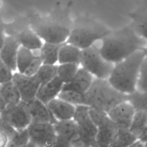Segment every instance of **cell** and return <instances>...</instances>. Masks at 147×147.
<instances>
[{"mask_svg": "<svg viewBox=\"0 0 147 147\" xmlns=\"http://www.w3.org/2000/svg\"><path fill=\"white\" fill-rule=\"evenodd\" d=\"M63 86L64 83L57 76L50 81L42 84L40 86L36 98L45 104H47L52 100L58 97L59 94L63 90Z\"/></svg>", "mask_w": 147, "mask_h": 147, "instance_id": "17", "label": "cell"}, {"mask_svg": "<svg viewBox=\"0 0 147 147\" xmlns=\"http://www.w3.org/2000/svg\"><path fill=\"white\" fill-rule=\"evenodd\" d=\"M12 35L17 37L21 46L31 50H40L43 45L42 39L32 28L25 27Z\"/></svg>", "mask_w": 147, "mask_h": 147, "instance_id": "19", "label": "cell"}, {"mask_svg": "<svg viewBox=\"0 0 147 147\" xmlns=\"http://www.w3.org/2000/svg\"><path fill=\"white\" fill-rule=\"evenodd\" d=\"M82 50L67 42L62 45L59 52L58 63H77L80 64Z\"/></svg>", "mask_w": 147, "mask_h": 147, "instance_id": "20", "label": "cell"}, {"mask_svg": "<svg viewBox=\"0 0 147 147\" xmlns=\"http://www.w3.org/2000/svg\"><path fill=\"white\" fill-rule=\"evenodd\" d=\"M132 27L139 36L147 41V9H139L129 14Z\"/></svg>", "mask_w": 147, "mask_h": 147, "instance_id": "22", "label": "cell"}, {"mask_svg": "<svg viewBox=\"0 0 147 147\" xmlns=\"http://www.w3.org/2000/svg\"><path fill=\"white\" fill-rule=\"evenodd\" d=\"M57 68L58 65H56L42 64L35 76L40 81V84H44L57 77Z\"/></svg>", "mask_w": 147, "mask_h": 147, "instance_id": "28", "label": "cell"}, {"mask_svg": "<svg viewBox=\"0 0 147 147\" xmlns=\"http://www.w3.org/2000/svg\"><path fill=\"white\" fill-rule=\"evenodd\" d=\"M144 53H145V55H146V57H147V46H146V47H145V48L144 49Z\"/></svg>", "mask_w": 147, "mask_h": 147, "instance_id": "39", "label": "cell"}, {"mask_svg": "<svg viewBox=\"0 0 147 147\" xmlns=\"http://www.w3.org/2000/svg\"><path fill=\"white\" fill-rule=\"evenodd\" d=\"M14 74L13 70L1 61L0 63V83L2 84V83L12 81Z\"/></svg>", "mask_w": 147, "mask_h": 147, "instance_id": "33", "label": "cell"}, {"mask_svg": "<svg viewBox=\"0 0 147 147\" xmlns=\"http://www.w3.org/2000/svg\"><path fill=\"white\" fill-rule=\"evenodd\" d=\"M50 147H76L72 142L63 139L60 136H57L55 142Z\"/></svg>", "mask_w": 147, "mask_h": 147, "instance_id": "36", "label": "cell"}, {"mask_svg": "<svg viewBox=\"0 0 147 147\" xmlns=\"http://www.w3.org/2000/svg\"><path fill=\"white\" fill-rule=\"evenodd\" d=\"M78 128V142L76 147H91L96 142L98 128L90 115V107L86 105L76 106L73 117Z\"/></svg>", "mask_w": 147, "mask_h": 147, "instance_id": "7", "label": "cell"}, {"mask_svg": "<svg viewBox=\"0 0 147 147\" xmlns=\"http://www.w3.org/2000/svg\"><path fill=\"white\" fill-rule=\"evenodd\" d=\"M27 103V109L32 119V122L50 123L55 124L57 121L47 104L37 98Z\"/></svg>", "mask_w": 147, "mask_h": 147, "instance_id": "14", "label": "cell"}, {"mask_svg": "<svg viewBox=\"0 0 147 147\" xmlns=\"http://www.w3.org/2000/svg\"><path fill=\"white\" fill-rule=\"evenodd\" d=\"M80 65L77 63L59 64L57 68V77L64 84L69 83L78 71Z\"/></svg>", "mask_w": 147, "mask_h": 147, "instance_id": "27", "label": "cell"}, {"mask_svg": "<svg viewBox=\"0 0 147 147\" xmlns=\"http://www.w3.org/2000/svg\"><path fill=\"white\" fill-rule=\"evenodd\" d=\"M139 140L129 129L119 128L114 142L112 147H129Z\"/></svg>", "mask_w": 147, "mask_h": 147, "instance_id": "25", "label": "cell"}, {"mask_svg": "<svg viewBox=\"0 0 147 147\" xmlns=\"http://www.w3.org/2000/svg\"><path fill=\"white\" fill-rule=\"evenodd\" d=\"M47 105L57 121L70 120L74 117L76 106L60 98L53 99Z\"/></svg>", "mask_w": 147, "mask_h": 147, "instance_id": "16", "label": "cell"}, {"mask_svg": "<svg viewBox=\"0 0 147 147\" xmlns=\"http://www.w3.org/2000/svg\"><path fill=\"white\" fill-rule=\"evenodd\" d=\"M0 129H1V133L7 135L9 139L16 133L17 129H14L10 123L7 122L6 121L3 120V119H0Z\"/></svg>", "mask_w": 147, "mask_h": 147, "instance_id": "35", "label": "cell"}, {"mask_svg": "<svg viewBox=\"0 0 147 147\" xmlns=\"http://www.w3.org/2000/svg\"><path fill=\"white\" fill-rule=\"evenodd\" d=\"M86 105L91 109L109 112L122 102L129 100V95L122 93L113 87L106 79L96 78L85 93Z\"/></svg>", "mask_w": 147, "mask_h": 147, "instance_id": "4", "label": "cell"}, {"mask_svg": "<svg viewBox=\"0 0 147 147\" xmlns=\"http://www.w3.org/2000/svg\"><path fill=\"white\" fill-rule=\"evenodd\" d=\"M30 142L27 129L17 130L16 133L9 139L5 147H23Z\"/></svg>", "mask_w": 147, "mask_h": 147, "instance_id": "30", "label": "cell"}, {"mask_svg": "<svg viewBox=\"0 0 147 147\" xmlns=\"http://www.w3.org/2000/svg\"><path fill=\"white\" fill-rule=\"evenodd\" d=\"M36 56L33 54L31 50L20 46L17 58V70L18 73L24 74L27 67L34 60Z\"/></svg>", "mask_w": 147, "mask_h": 147, "instance_id": "26", "label": "cell"}, {"mask_svg": "<svg viewBox=\"0 0 147 147\" xmlns=\"http://www.w3.org/2000/svg\"><path fill=\"white\" fill-rule=\"evenodd\" d=\"M12 81L20 91L22 101L28 103L36 98L41 84L35 76H30L15 73Z\"/></svg>", "mask_w": 147, "mask_h": 147, "instance_id": "11", "label": "cell"}, {"mask_svg": "<svg viewBox=\"0 0 147 147\" xmlns=\"http://www.w3.org/2000/svg\"><path fill=\"white\" fill-rule=\"evenodd\" d=\"M129 129L141 140L147 133V112L136 111Z\"/></svg>", "mask_w": 147, "mask_h": 147, "instance_id": "23", "label": "cell"}, {"mask_svg": "<svg viewBox=\"0 0 147 147\" xmlns=\"http://www.w3.org/2000/svg\"><path fill=\"white\" fill-rule=\"evenodd\" d=\"M0 99L4 100L7 103V106L17 104L22 101L20 91L13 81L1 84Z\"/></svg>", "mask_w": 147, "mask_h": 147, "instance_id": "21", "label": "cell"}, {"mask_svg": "<svg viewBox=\"0 0 147 147\" xmlns=\"http://www.w3.org/2000/svg\"><path fill=\"white\" fill-rule=\"evenodd\" d=\"M20 45L14 35L6 36L4 41L1 42L0 59L13 71L17 70V58Z\"/></svg>", "mask_w": 147, "mask_h": 147, "instance_id": "13", "label": "cell"}, {"mask_svg": "<svg viewBox=\"0 0 147 147\" xmlns=\"http://www.w3.org/2000/svg\"><path fill=\"white\" fill-rule=\"evenodd\" d=\"M93 76L84 69L80 67L75 77L69 83L64 84L63 90H70L86 93L93 83Z\"/></svg>", "mask_w": 147, "mask_h": 147, "instance_id": "15", "label": "cell"}, {"mask_svg": "<svg viewBox=\"0 0 147 147\" xmlns=\"http://www.w3.org/2000/svg\"><path fill=\"white\" fill-rule=\"evenodd\" d=\"M31 24L42 40L53 44L66 42L73 27L67 11H57L48 17L33 18Z\"/></svg>", "mask_w": 147, "mask_h": 147, "instance_id": "3", "label": "cell"}, {"mask_svg": "<svg viewBox=\"0 0 147 147\" xmlns=\"http://www.w3.org/2000/svg\"><path fill=\"white\" fill-rule=\"evenodd\" d=\"M135 113L136 110L133 105L129 100H126L111 109L108 114L118 127L129 129Z\"/></svg>", "mask_w": 147, "mask_h": 147, "instance_id": "12", "label": "cell"}, {"mask_svg": "<svg viewBox=\"0 0 147 147\" xmlns=\"http://www.w3.org/2000/svg\"><path fill=\"white\" fill-rule=\"evenodd\" d=\"M27 130L30 142L37 147H50L57 139L53 123L32 122Z\"/></svg>", "mask_w": 147, "mask_h": 147, "instance_id": "9", "label": "cell"}, {"mask_svg": "<svg viewBox=\"0 0 147 147\" xmlns=\"http://www.w3.org/2000/svg\"><path fill=\"white\" fill-rule=\"evenodd\" d=\"M145 57L144 50H140L115 64L108 79L110 84L126 95H131L136 92L141 66Z\"/></svg>", "mask_w": 147, "mask_h": 147, "instance_id": "2", "label": "cell"}, {"mask_svg": "<svg viewBox=\"0 0 147 147\" xmlns=\"http://www.w3.org/2000/svg\"><path fill=\"white\" fill-rule=\"evenodd\" d=\"M137 90L147 92V57H145L141 66L137 83Z\"/></svg>", "mask_w": 147, "mask_h": 147, "instance_id": "32", "label": "cell"}, {"mask_svg": "<svg viewBox=\"0 0 147 147\" xmlns=\"http://www.w3.org/2000/svg\"><path fill=\"white\" fill-rule=\"evenodd\" d=\"M80 65L98 79L108 80L114 65L102 56L100 48L95 45L82 50Z\"/></svg>", "mask_w": 147, "mask_h": 147, "instance_id": "6", "label": "cell"}, {"mask_svg": "<svg viewBox=\"0 0 147 147\" xmlns=\"http://www.w3.org/2000/svg\"><path fill=\"white\" fill-rule=\"evenodd\" d=\"M54 127L57 136L72 142L76 147L78 142V128L74 119L57 121Z\"/></svg>", "mask_w": 147, "mask_h": 147, "instance_id": "18", "label": "cell"}, {"mask_svg": "<svg viewBox=\"0 0 147 147\" xmlns=\"http://www.w3.org/2000/svg\"><path fill=\"white\" fill-rule=\"evenodd\" d=\"M42 64L43 62L41 57H40V55L36 56L35 58L34 59V60L32 62V63L30 65V66L27 67V70L25 71L24 74L30 76H35L37 73V72L39 71V70H40V67L42 65Z\"/></svg>", "mask_w": 147, "mask_h": 147, "instance_id": "34", "label": "cell"}, {"mask_svg": "<svg viewBox=\"0 0 147 147\" xmlns=\"http://www.w3.org/2000/svg\"><path fill=\"white\" fill-rule=\"evenodd\" d=\"M129 147H144V142L141 140H138L137 142H135L134 144H132Z\"/></svg>", "mask_w": 147, "mask_h": 147, "instance_id": "38", "label": "cell"}, {"mask_svg": "<svg viewBox=\"0 0 147 147\" xmlns=\"http://www.w3.org/2000/svg\"><path fill=\"white\" fill-rule=\"evenodd\" d=\"M0 113V119L8 122L17 130L27 129L32 123L27 103L23 101L17 104L8 106Z\"/></svg>", "mask_w": 147, "mask_h": 147, "instance_id": "10", "label": "cell"}, {"mask_svg": "<svg viewBox=\"0 0 147 147\" xmlns=\"http://www.w3.org/2000/svg\"><path fill=\"white\" fill-rule=\"evenodd\" d=\"M146 40L137 34L132 25L111 32L103 39L100 51L107 61L116 64L145 48Z\"/></svg>", "mask_w": 147, "mask_h": 147, "instance_id": "1", "label": "cell"}, {"mask_svg": "<svg viewBox=\"0 0 147 147\" xmlns=\"http://www.w3.org/2000/svg\"><path fill=\"white\" fill-rule=\"evenodd\" d=\"M90 115L98 128L96 142L111 145L116 139L119 127L107 112L90 108Z\"/></svg>", "mask_w": 147, "mask_h": 147, "instance_id": "8", "label": "cell"}, {"mask_svg": "<svg viewBox=\"0 0 147 147\" xmlns=\"http://www.w3.org/2000/svg\"><path fill=\"white\" fill-rule=\"evenodd\" d=\"M91 147H112L111 145L106 144L100 143V142H96Z\"/></svg>", "mask_w": 147, "mask_h": 147, "instance_id": "37", "label": "cell"}, {"mask_svg": "<svg viewBox=\"0 0 147 147\" xmlns=\"http://www.w3.org/2000/svg\"><path fill=\"white\" fill-rule=\"evenodd\" d=\"M111 32L101 23L88 17H80L73 24L67 43L81 50L88 48L96 41L103 40Z\"/></svg>", "mask_w": 147, "mask_h": 147, "instance_id": "5", "label": "cell"}, {"mask_svg": "<svg viewBox=\"0 0 147 147\" xmlns=\"http://www.w3.org/2000/svg\"><path fill=\"white\" fill-rule=\"evenodd\" d=\"M58 98L76 106H80V105H86L85 93H79L74 90H62V91L59 94Z\"/></svg>", "mask_w": 147, "mask_h": 147, "instance_id": "29", "label": "cell"}, {"mask_svg": "<svg viewBox=\"0 0 147 147\" xmlns=\"http://www.w3.org/2000/svg\"><path fill=\"white\" fill-rule=\"evenodd\" d=\"M129 101L133 105L136 111L147 112V92L136 90L132 94L129 95Z\"/></svg>", "mask_w": 147, "mask_h": 147, "instance_id": "31", "label": "cell"}, {"mask_svg": "<svg viewBox=\"0 0 147 147\" xmlns=\"http://www.w3.org/2000/svg\"><path fill=\"white\" fill-rule=\"evenodd\" d=\"M144 147H147V141L146 142H144Z\"/></svg>", "mask_w": 147, "mask_h": 147, "instance_id": "40", "label": "cell"}, {"mask_svg": "<svg viewBox=\"0 0 147 147\" xmlns=\"http://www.w3.org/2000/svg\"><path fill=\"white\" fill-rule=\"evenodd\" d=\"M63 44L45 42L40 49V57L43 64L55 65L58 63L59 52Z\"/></svg>", "mask_w": 147, "mask_h": 147, "instance_id": "24", "label": "cell"}]
</instances>
